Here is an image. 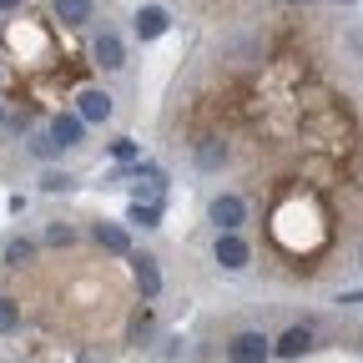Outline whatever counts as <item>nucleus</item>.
<instances>
[{
	"label": "nucleus",
	"mask_w": 363,
	"mask_h": 363,
	"mask_svg": "<svg viewBox=\"0 0 363 363\" xmlns=\"http://www.w3.org/2000/svg\"><path fill=\"white\" fill-rule=\"evenodd\" d=\"M76 101H81V106H76V116H81V121H106V116H111V96H106V91H96V86L81 91Z\"/></svg>",
	"instance_id": "nucleus-7"
},
{
	"label": "nucleus",
	"mask_w": 363,
	"mask_h": 363,
	"mask_svg": "<svg viewBox=\"0 0 363 363\" xmlns=\"http://www.w3.org/2000/svg\"><path fill=\"white\" fill-rule=\"evenodd\" d=\"M267 338L262 333H238L233 343H227V363H267Z\"/></svg>",
	"instance_id": "nucleus-2"
},
{
	"label": "nucleus",
	"mask_w": 363,
	"mask_h": 363,
	"mask_svg": "<svg viewBox=\"0 0 363 363\" xmlns=\"http://www.w3.org/2000/svg\"><path fill=\"white\" fill-rule=\"evenodd\" d=\"M30 257H35V242H30V238H11V242H6V262H11V267H26Z\"/></svg>",
	"instance_id": "nucleus-13"
},
{
	"label": "nucleus",
	"mask_w": 363,
	"mask_h": 363,
	"mask_svg": "<svg viewBox=\"0 0 363 363\" xmlns=\"http://www.w3.org/2000/svg\"><path fill=\"white\" fill-rule=\"evenodd\" d=\"M338 6H353V0H338Z\"/></svg>",
	"instance_id": "nucleus-21"
},
{
	"label": "nucleus",
	"mask_w": 363,
	"mask_h": 363,
	"mask_svg": "<svg viewBox=\"0 0 363 363\" xmlns=\"http://www.w3.org/2000/svg\"><path fill=\"white\" fill-rule=\"evenodd\" d=\"M0 121H6V111H0Z\"/></svg>",
	"instance_id": "nucleus-24"
},
{
	"label": "nucleus",
	"mask_w": 363,
	"mask_h": 363,
	"mask_svg": "<svg viewBox=\"0 0 363 363\" xmlns=\"http://www.w3.org/2000/svg\"><path fill=\"white\" fill-rule=\"evenodd\" d=\"M293 6H308V0H293Z\"/></svg>",
	"instance_id": "nucleus-22"
},
{
	"label": "nucleus",
	"mask_w": 363,
	"mask_h": 363,
	"mask_svg": "<svg viewBox=\"0 0 363 363\" xmlns=\"http://www.w3.org/2000/svg\"><path fill=\"white\" fill-rule=\"evenodd\" d=\"M212 222L222 227V233H238V227L247 222V202H242L238 192H222V197H212Z\"/></svg>",
	"instance_id": "nucleus-1"
},
{
	"label": "nucleus",
	"mask_w": 363,
	"mask_h": 363,
	"mask_svg": "<svg viewBox=\"0 0 363 363\" xmlns=\"http://www.w3.org/2000/svg\"><path fill=\"white\" fill-rule=\"evenodd\" d=\"M126 222H142V227H162V207H157V202H131Z\"/></svg>",
	"instance_id": "nucleus-14"
},
{
	"label": "nucleus",
	"mask_w": 363,
	"mask_h": 363,
	"mask_svg": "<svg viewBox=\"0 0 363 363\" xmlns=\"http://www.w3.org/2000/svg\"><path fill=\"white\" fill-rule=\"evenodd\" d=\"M40 187H45V192H61V187H71V177H66V172H45Z\"/></svg>",
	"instance_id": "nucleus-17"
},
{
	"label": "nucleus",
	"mask_w": 363,
	"mask_h": 363,
	"mask_svg": "<svg viewBox=\"0 0 363 363\" xmlns=\"http://www.w3.org/2000/svg\"><path fill=\"white\" fill-rule=\"evenodd\" d=\"M21 328V308H16V298H0V333H16Z\"/></svg>",
	"instance_id": "nucleus-15"
},
{
	"label": "nucleus",
	"mask_w": 363,
	"mask_h": 363,
	"mask_svg": "<svg viewBox=\"0 0 363 363\" xmlns=\"http://www.w3.org/2000/svg\"><path fill=\"white\" fill-rule=\"evenodd\" d=\"M313 348V333L308 328H288L283 338H278V348H272V353H278V358H303Z\"/></svg>",
	"instance_id": "nucleus-10"
},
{
	"label": "nucleus",
	"mask_w": 363,
	"mask_h": 363,
	"mask_svg": "<svg viewBox=\"0 0 363 363\" xmlns=\"http://www.w3.org/2000/svg\"><path fill=\"white\" fill-rule=\"evenodd\" d=\"M358 262H363V247H358Z\"/></svg>",
	"instance_id": "nucleus-23"
},
{
	"label": "nucleus",
	"mask_w": 363,
	"mask_h": 363,
	"mask_svg": "<svg viewBox=\"0 0 363 363\" xmlns=\"http://www.w3.org/2000/svg\"><path fill=\"white\" fill-rule=\"evenodd\" d=\"M91 56H96V66H101V71H121V66H126V51H121V40H116L111 30H101V35H96Z\"/></svg>",
	"instance_id": "nucleus-6"
},
{
	"label": "nucleus",
	"mask_w": 363,
	"mask_h": 363,
	"mask_svg": "<svg viewBox=\"0 0 363 363\" xmlns=\"http://www.w3.org/2000/svg\"><path fill=\"white\" fill-rule=\"evenodd\" d=\"M131 272H136V288H142V298H157V293H162V267H157V257L136 252V257H131Z\"/></svg>",
	"instance_id": "nucleus-4"
},
{
	"label": "nucleus",
	"mask_w": 363,
	"mask_h": 363,
	"mask_svg": "<svg viewBox=\"0 0 363 363\" xmlns=\"http://www.w3.org/2000/svg\"><path fill=\"white\" fill-rule=\"evenodd\" d=\"M167 30V11L162 6H142V11H136V35H142V40H157Z\"/></svg>",
	"instance_id": "nucleus-9"
},
{
	"label": "nucleus",
	"mask_w": 363,
	"mask_h": 363,
	"mask_svg": "<svg viewBox=\"0 0 363 363\" xmlns=\"http://www.w3.org/2000/svg\"><path fill=\"white\" fill-rule=\"evenodd\" d=\"M247 242L238 238V233H217V262L227 267V272H238V267H247Z\"/></svg>",
	"instance_id": "nucleus-3"
},
{
	"label": "nucleus",
	"mask_w": 363,
	"mask_h": 363,
	"mask_svg": "<svg viewBox=\"0 0 363 363\" xmlns=\"http://www.w3.org/2000/svg\"><path fill=\"white\" fill-rule=\"evenodd\" d=\"M81 131H86V121H81L76 111H61V116L51 121V142H61V147H76V142H81Z\"/></svg>",
	"instance_id": "nucleus-8"
},
{
	"label": "nucleus",
	"mask_w": 363,
	"mask_h": 363,
	"mask_svg": "<svg viewBox=\"0 0 363 363\" xmlns=\"http://www.w3.org/2000/svg\"><path fill=\"white\" fill-rule=\"evenodd\" d=\"M227 162V147L217 142V136H202V142H197V167H207V172H217Z\"/></svg>",
	"instance_id": "nucleus-12"
},
{
	"label": "nucleus",
	"mask_w": 363,
	"mask_h": 363,
	"mask_svg": "<svg viewBox=\"0 0 363 363\" xmlns=\"http://www.w3.org/2000/svg\"><path fill=\"white\" fill-rule=\"evenodd\" d=\"M71 238H76V233H71V227H66V222H56V227H51V233H45V242H51V247H66Z\"/></svg>",
	"instance_id": "nucleus-16"
},
{
	"label": "nucleus",
	"mask_w": 363,
	"mask_h": 363,
	"mask_svg": "<svg viewBox=\"0 0 363 363\" xmlns=\"http://www.w3.org/2000/svg\"><path fill=\"white\" fill-rule=\"evenodd\" d=\"M0 11H21V0H0Z\"/></svg>",
	"instance_id": "nucleus-20"
},
{
	"label": "nucleus",
	"mask_w": 363,
	"mask_h": 363,
	"mask_svg": "<svg viewBox=\"0 0 363 363\" xmlns=\"http://www.w3.org/2000/svg\"><path fill=\"white\" fill-rule=\"evenodd\" d=\"M30 152H35V157H56V142H51V136H35Z\"/></svg>",
	"instance_id": "nucleus-18"
},
{
	"label": "nucleus",
	"mask_w": 363,
	"mask_h": 363,
	"mask_svg": "<svg viewBox=\"0 0 363 363\" xmlns=\"http://www.w3.org/2000/svg\"><path fill=\"white\" fill-rule=\"evenodd\" d=\"M111 157H116V162H131V157H136V142H111Z\"/></svg>",
	"instance_id": "nucleus-19"
},
{
	"label": "nucleus",
	"mask_w": 363,
	"mask_h": 363,
	"mask_svg": "<svg viewBox=\"0 0 363 363\" xmlns=\"http://www.w3.org/2000/svg\"><path fill=\"white\" fill-rule=\"evenodd\" d=\"M91 238H96V247H101V252H116V257H126V252H131L126 227H116V222H96V227H91Z\"/></svg>",
	"instance_id": "nucleus-5"
},
{
	"label": "nucleus",
	"mask_w": 363,
	"mask_h": 363,
	"mask_svg": "<svg viewBox=\"0 0 363 363\" xmlns=\"http://www.w3.org/2000/svg\"><path fill=\"white\" fill-rule=\"evenodd\" d=\"M56 21L61 26H86L91 21V0H56Z\"/></svg>",
	"instance_id": "nucleus-11"
}]
</instances>
